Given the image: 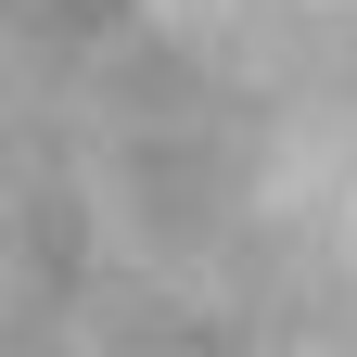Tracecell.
Here are the masks:
<instances>
[{
	"label": "cell",
	"mask_w": 357,
	"mask_h": 357,
	"mask_svg": "<svg viewBox=\"0 0 357 357\" xmlns=\"http://www.w3.org/2000/svg\"><path fill=\"white\" fill-rule=\"evenodd\" d=\"M128 115L204 357H357V0H115Z\"/></svg>",
	"instance_id": "obj_1"
}]
</instances>
